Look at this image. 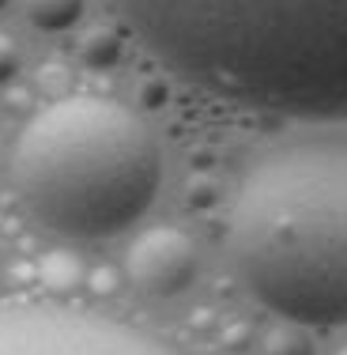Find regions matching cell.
<instances>
[{"label": "cell", "mask_w": 347, "mask_h": 355, "mask_svg": "<svg viewBox=\"0 0 347 355\" xmlns=\"http://www.w3.org/2000/svg\"><path fill=\"white\" fill-rule=\"evenodd\" d=\"M0 355H174L166 344L87 310L0 302Z\"/></svg>", "instance_id": "277c9868"}, {"label": "cell", "mask_w": 347, "mask_h": 355, "mask_svg": "<svg viewBox=\"0 0 347 355\" xmlns=\"http://www.w3.org/2000/svg\"><path fill=\"white\" fill-rule=\"evenodd\" d=\"M8 174L35 223L72 242H98L129 231L151 208L163 155L129 106L72 95L23 125Z\"/></svg>", "instance_id": "3957f363"}, {"label": "cell", "mask_w": 347, "mask_h": 355, "mask_svg": "<svg viewBox=\"0 0 347 355\" xmlns=\"http://www.w3.org/2000/svg\"><path fill=\"white\" fill-rule=\"evenodd\" d=\"M19 69V53H15V46L8 38H0V83H8Z\"/></svg>", "instance_id": "52a82bcc"}, {"label": "cell", "mask_w": 347, "mask_h": 355, "mask_svg": "<svg viewBox=\"0 0 347 355\" xmlns=\"http://www.w3.org/2000/svg\"><path fill=\"white\" fill-rule=\"evenodd\" d=\"M27 15L42 31H69L80 23L83 0H27Z\"/></svg>", "instance_id": "8992f818"}, {"label": "cell", "mask_w": 347, "mask_h": 355, "mask_svg": "<svg viewBox=\"0 0 347 355\" xmlns=\"http://www.w3.org/2000/svg\"><path fill=\"white\" fill-rule=\"evenodd\" d=\"M0 4H4V0H0Z\"/></svg>", "instance_id": "9c48e42d"}, {"label": "cell", "mask_w": 347, "mask_h": 355, "mask_svg": "<svg viewBox=\"0 0 347 355\" xmlns=\"http://www.w3.org/2000/svg\"><path fill=\"white\" fill-rule=\"evenodd\" d=\"M340 355H347V348H344V352H340Z\"/></svg>", "instance_id": "ba28073f"}, {"label": "cell", "mask_w": 347, "mask_h": 355, "mask_svg": "<svg viewBox=\"0 0 347 355\" xmlns=\"http://www.w3.org/2000/svg\"><path fill=\"white\" fill-rule=\"evenodd\" d=\"M231 253L276 318L347 325V148L313 144L253 166L231 212Z\"/></svg>", "instance_id": "7a4b0ae2"}, {"label": "cell", "mask_w": 347, "mask_h": 355, "mask_svg": "<svg viewBox=\"0 0 347 355\" xmlns=\"http://www.w3.org/2000/svg\"><path fill=\"white\" fill-rule=\"evenodd\" d=\"M197 276V253L181 231L159 227L129 250V280L151 299H174Z\"/></svg>", "instance_id": "5b68a950"}, {"label": "cell", "mask_w": 347, "mask_h": 355, "mask_svg": "<svg viewBox=\"0 0 347 355\" xmlns=\"http://www.w3.org/2000/svg\"><path fill=\"white\" fill-rule=\"evenodd\" d=\"M166 69L215 95L347 121V0H106Z\"/></svg>", "instance_id": "6da1fadb"}]
</instances>
